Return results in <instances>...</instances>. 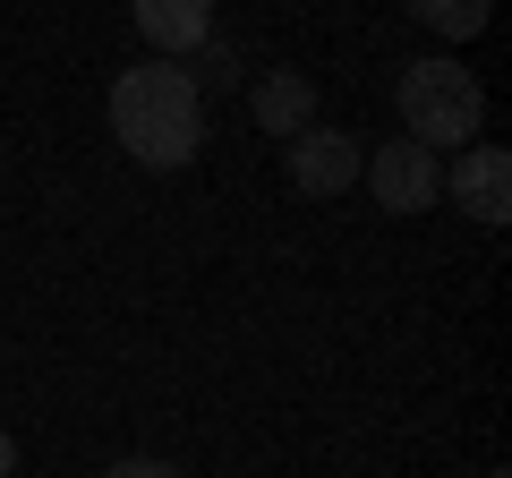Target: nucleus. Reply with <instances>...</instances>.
Returning a JSON list of instances; mask_svg holds the SVG:
<instances>
[{
	"instance_id": "1",
	"label": "nucleus",
	"mask_w": 512,
	"mask_h": 478,
	"mask_svg": "<svg viewBox=\"0 0 512 478\" xmlns=\"http://www.w3.org/2000/svg\"><path fill=\"white\" fill-rule=\"evenodd\" d=\"M111 137L146 171H180L205 146V86L171 60H137L111 77Z\"/></svg>"
},
{
	"instance_id": "2",
	"label": "nucleus",
	"mask_w": 512,
	"mask_h": 478,
	"mask_svg": "<svg viewBox=\"0 0 512 478\" xmlns=\"http://www.w3.org/2000/svg\"><path fill=\"white\" fill-rule=\"evenodd\" d=\"M393 103H402V129H410V146H470L478 137V120H487V94H478V77L461 69V60H410L402 69V86H393Z\"/></svg>"
},
{
	"instance_id": "3",
	"label": "nucleus",
	"mask_w": 512,
	"mask_h": 478,
	"mask_svg": "<svg viewBox=\"0 0 512 478\" xmlns=\"http://www.w3.org/2000/svg\"><path fill=\"white\" fill-rule=\"evenodd\" d=\"M359 171H367V188H376V205H384V214H427V205H436V188H444L436 154H427V146H410V137L376 146Z\"/></svg>"
},
{
	"instance_id": "4",
	"label": "nucleus",
	"mask_w": 512,
	"mask_h": 478,
	"mask_svg": "<svg viewBox=\"0 0 512 478\" xmlns=\"http://www.w3.org/2000/svg\"><path fill=\"white\" fill-rule=\"evenodd\" d=\"M444 188H453V205L470 222H487V231H495V222L512 214V154L504 146H461L453 171H444Z\"/></svg>"
},
{
	"instance_id": "5",
	"label": "nucleus",
	"mask_w": 512,
	"mask_h": 478,
	"mask_svg": "<svg viewBox=\"0 0 512 478\" xmlns=\"http://www.w3.org/2000/svg\"><path fill=\"white\" fill-rule=\"evenodd\" d=\"M359 137H342V129H299L291 137V188L299 197H342L350 180H359Z\"/></svg>"
},
{
	"instance_id": "6",
	"label": "nucleus",
	"mask_w": 512,
	"mask_h": 478,
	"mask_svg": "<svg viewBox=\"0 0 512 478\" xmlns=\"http://www.w3.org/2000/svg\"><path fill=\"white\" fill-rule=\"evenodd\" d=\"M128 18L163 60H188L214 43V0H128Z\"/></svg>"
},
{
	"instance_id": "7",
	"label": "nucleus",
	"mask_w": 512,
	"mask_h": 478,
	"mask_svg": "<svg viewBox=\"0 0 512 478\" xmlns=\"http://www.w3.org/2000/svg\"><path fill=\"white\" fill-rule=\"evenodd\" d=\"M256 129L265 137H299V129H316V86L299 69H274L265 86H256Z\"/></svg>"
},
{
	"instance_id": "8",
	"label": "nucleus",
	"mask_w": 512,
	"mask_h": 478,
	"mask_svg": "<svg viewBox=\"0 0 512 478\" xmlns=\"http://www.w3.org/2000/svg\"><path fill=\"white\" fill-rule=\"evenodd\" d=\"M410 18L436 26V35H453V43H470L478 26H487V0H410Z\"/></svg>"
},
{
	"instance_id": "9",
	"label": "nucleus",
	"mask_w": 512,
	"mask_h": 478,
	"mask_svg": "<svg viewBox=\"0 0 512 478\" xmlns=\"http://www.w3.org/2000/svg\"><path fill=\"white\" fill-rule=\"evenodd\" d=\"M103 478H180V470H171V461H154V453H137V461H111Z\"/></svg>"
},
{
	"instance_id": "10",
	"label": "nucleus",
	"mask_w": 512,
	"mask_h": 478,
	"mask_svg": "<svg viewBox=\"0 0 512 478\" xmlns=\"http://www.w3.org/2000/svg\"><path fill=\"white\" fill-rule=\"evenodd\" d=\"M9 470H18V444H9V427H0V478H9Z\"/></svg>"
}]
</instances>
